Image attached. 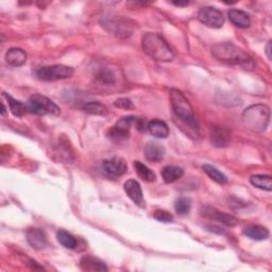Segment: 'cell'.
<instances>
[{
  "label": "cell",
  "instance_id": "cell-32",
  "mask_svg": "<svg viewBox=\"0 0 272 272\" xmlns=\"http://www.w3.org/2000/svg\"><path fill=\"white\" fill-rule=\"evenodd\" d=\"M207 229H208V231H210V232H216V233H218V234H223L224 233V231H222V229H220V228H218V226H211V225H208L207 226Z\"/></svg>",
  "mask_w": 272,
  "mask_h": 272
},
{
  "label": "cell",
  "instance_id": "cell-6",
  "mask_svg": "<svg viewBox=\"0 0 272 272\" xmlns=\"http://www.w3.org/2000/svg\"><path fill=\"white\" fill-rule=\"evenodd\" d=\"M28 109L32 114L44 116V115H52L59 116L61 114V109L46 96L41 94H34L29 98Z\"/></svg>",
  "mask_w": 272,
  "mask_h": 272
},
{
  "label": "cell",
  "instance_id": "cell-18",
  "mask_svg": "<svg viewBox=\"0 0 272 272\" xmlns=\"http://www.w3.org/2000/svg\"><path fill=\"white\" fill-rule=\"evenodd\" d=\"M228 15H229V18H230L231 23L237 28L247 29L251 25V21H250L249 15L246 12H244V11L232 9V10H230Z\"/></svg>",
  "mask_w": 272,
  "mask_h": 272
},
{
  "label": "cell",
  "instance_id": "cell-22",
  "mask_svg": "<svg viewBox=\"0 0 272 272\" xmlns=\"http://www.w3.org/2000/svg\"><path fill=\"white\" fill-rule=\"evenodd\" d=\"M134 169L136 171V173H138V176L143 180L145 181V182H154V181L157 180V176L156 173L151 170L148 166H146L145 164H143L142 162L140 161H135L134 162Z\"/></svg>",
  "mask_w": 272,
  "mask_h": 272
},
{
  "label": "cell",
  "instance_id": "cell-5",
  "mask_svg": "<svg viewBox=\"0 0 272 272\" xmlns=\"http://www.w3.org/2000/svg\"><path fill=\"white\" fill-rule=\"evenodd\" d=\"M100 24L108 32L118 38L130 37L135 28V24L131 20L123 16H104Z\"/></svg>",
  "mask_w": 272,
  "mask_h": 272
},
{
  "label": "cell",
  "instance_id": "cell-33",
  "mask_svg": "<svg viewBox=\"0 0 272 272\" xmlns=\"http://www.w3.org/2000/svg\"><path fill=\"white\" fill-rule=\"evenodd\" d=\"M266 54L269 60H271V41L268 42L267 46H266Z\"/></svg>",
  "mask_w": 272,
  "mask_h": 272
},
{
  "label": "cell",
  "instance_id": "cell-34",
  "mask_svg": "<svg viewBox=\"0 0 272 272\" xmlns=\"http://www.w3.org/2000/svg\"><path fill=\"white\" fill-rule=\"evenodd\" d=\"M174 6H177V7H186V6H188L189 5V3L188 2H184V3H182V2H179V3H177V2H173L172 3Z\"/></svg>",
  "mask_w": 272,
  "mask_h": 272
},
{
  "label": "cell",
  "instance_id": "cell-21",
  "mask_svg": "<svg viewBox=\"0 0 272 272\" xmlns=\"http://www.w3.org/2000/svg\"><path fill=\"white\" fill-rule=\"evenodd\" d=\"M184 176V170L178 166H166L162 170V178L166 183H173Z\"/></svg>",
  "mask_w": 272,
  "mask_h": 272
},
{
  "label": "cell",
  "instance_id": "cell-17",
  "mask_svg": "<svg viewBox=\"0 0 272 272\" xmlns=\"http://www.w3.org/2000/svg\"><path fill=\"white\" fill-rule=\"evenodd\" d=\"M6 61L11 66H23L27 62V53L21 48H11L6 53Z\"/></svg>",
  "mask_w": 272,
  "mask_h": 272
},
{
  "label": "cell",
  "instance_id": "cell-30",
  "mask_svg": "<svg viewBox=\"0 0 272 272\" xmlns=\"http://www.w3.org/2000/svg\"><path fill=\"white\" fill-rule=\"evenodd\" d=\"M153 217L161 221V222H172L173 220V216L169 213V211L167 210H164V209H157L154 211V214H153Z\"/></svg>",
  "mask_w": 272,
  "mask_h": 272
},
{
  "label": "cell",
  "instance_id": "cell-29",
  "mask_svg": "<svg viewBox=\"0 0 272 272\" xmlns=\"http://www.w3.org/2000/svg\"><path fill=\"white\" fill-rule=\"evenodd\" d=\"M174 209L179 215L185 216L189 214L191 209V200L186 197H181L176 200L174 202Z\"/></svg>",
  "mask_w": 272,
  "mask_h": 272
},
{
  "label": "cell",
  "instance_id": "cell-26",
  "mask_svg": "<svg viewBox=\"0 0 272 272\" xmlns=\"http://www.w3.org/2000/svg\"><path fill=\"white\" fill-rule=\"evenodd\" d=\"M56 238L59 243L66 249L73 250L78 246V241L75 239V237L65 230H60L56 233Z\"/></svg>",
  "mask_w": 272,
  "mask_h": 272
},
{
  "label": "cell",
  "instance_id": "cell-8",
  "mask_svg": "<svg viewBox=\"0 0 272 272\" xmlns=\"http://www.w3.org/2000/svg\"><path fill=\"white\" fill-rule=\"evenodd\" d=\"M198 20L203 25L214 29H219L224 24L223 13L214 7H204L200 9Z\"/></svg>",
  "mask_w": 272,
  "mask_h": 272
},
{
  "label": "cell",
  "instance_id": "cell-3",
  "mask_svg": "<svg viewBox=\"0 0 272 272\" xmlns=\"http://www.w3.org/2000/svg\"><path fill=\"white\" fill-rule=\"evenodd\" d=\"M169 99L174 115L189 128L198 131L199 126L197 119H196L193 109L184 94L180 92L179 89L172 88L169 93Z\"/></svg>",
  "mask_w": 272,
  "mask_h": 272
},
{
  "label": "cell",
  "instance_id": "cell-7",
  "mask_svg": "<svg viewBox=\"0 0 272 272\" xmlns=\"http://www.w3.org/2000/svg\"><path fill=\"white\" fill-rule=\"evenodd\" d=\"M74 70L72 67L66 65H51L43 66L36 70L37 79L46 82H53L64 80L72 77Z\"/></svg>",
  "mask_w": 272,
  "mask_h": 272
},
{
  "label": "cell",
  "instance_id": "cell-23",
  "mask_svg": "<svg viewBox=\"0 0 272 272\" xmlns=\"http://www.w3.org/2000/svg\"><path fill=\"white\" fill-rule=\"evenodd\" d=\"M250 182L253 186L263 190H272V178L267 174H255L250 178Z\"/></svg>",
  "mask_w": 272,
  "mask_h": 272
},
{
  "label": "cell",
  "instance_id": "cell-27",
  "mask_svg": "<svg viewBox=\"0 0 272 272\" xmlns=\"http://www.w3.org/2000/svg\"><path fill=\"white\" fill-rule=\"evenodd\" d=\"M107 135H108V138L114 143H122L130 139L131 133L130 131H126L124 129L118 128L117 126H114L108 131Z\"/></svg>",
  "mask_w": 272,
  "mask_h": 272
},
{
  "label": "cell",
  "instance_id": "cell-15",
  "mask_svg": "<svg viewBox=\"0 0 272 272\" xmlns=\"http://www.w3.org/2000/svg\"><path fill=\"white\" fill-rule=\"evenodd\" d=\"M144 153H145V157L148 161L158 163L164 159L166 150L161 144L154 143V142H150L146 145V147L144 149Z\"/></svg>",
  "mask_w": 272,
  "mask_h": 272
},
{
  "label": "cell",
  "instance_id": "cell-9",
  "mask_svg": "<svg viewBox=\"0 0 272 272\" xmlns=\"http://www.w3.org/2000/svg\"><path fill=\"white\" fill-rule=\"evenodd\" d=\"M102 171L107 177L116 179L124 176L127 172V164L124 159L115 157L110 160L103 161Z\"/></svg>",
  "mask_w": 272,
  "mask_h": 272
},
{
  "label": "cell",
  "instance_id": "cell-16",
  "mask_svg": "<svg viewBox=\"0 0 272 272\" xmlns=\"http://www.w3.org/2000/svg\"><path fill=\"white\" fill-rule=\"evenodd\" d=\"M244 235L248 238L256 241L265 240L269 237V231L267 228L259 224H251L244 229Z\"/></svg>",
  "mask_w": 272,
  "mask_h": 272
},
{
  "label": "cell",
  "instance_id": "cell-14",
  "mask_svg": "<svg viewBox=\"0 0 272 272\" xmlns=\"http://www.w3.org/2000/svg\"><path fill=\"white\" fill-rule=\"evenodd\" d=\"M95 81L98 85L103 87L115 86L117 83V74L112 68L102 67L96 72Z\"/></svg>",
  "mask_w": 272,
  "mask_h": 272
},
{
  "label": "cell",
  "instance_id": "cell-31",
  "mask_svg": "<svg viewBox=\"0 0 272 272\" xmlns=\"http://www.w3.org/2000/svg\"><path fill=\"white\" fill-rule=\"evenodd\" d=\"M114 105L118 109H124V110H132L134 109L133 102L128 98H119L114 102Z\"/></svg>",
  "mask_w": 272,
  "mask_h": 272
},
{
  "label": "cell",
  "instance_id": "cell-19",
  "mask_svg": "<svg viewBox=\"0 0 272 272\" xmlns=\"http://www.w3.org/2000/svg\"><path fill=\"white\" fill-rule=\"evenodd\" d=\"M148 131L158 139H166L169 135V128L165 122L159 119L151 120L147 127Z\"/></svg>",
  "mask_w": 272,
  "mask_h": 272
},
{
  "label": "cell",
  "instance_id": "cell-11",
  "mask_svg": "<svg viewBox=\"0 0 272 272\" xmlns=\"http://www.w3.org/2000/svg\"><path fill=\"white\" fill-rule=\"evenodd\" d=\"M210 143L214 147L224 148L231 143V133L229 130L220 126H213L209 131Z\"/></svg>",
  "mask_w": 272,
  "mask_h": 272
},
{
  "label": "cell",
  "instance_id": "cell-24",
  "mask_svg": "<svg viewBox=\"0 0 272 272\" xmlns=\"http://www.w3.org/2000/svg\"><path fill=\"white\" fill-rule=\"evenodd\" d=\"M4 97L8 100L10 111L12 112V114L15 117H23L27 113V108H26V105L23 102H21V101H18L16 99H14L8 93H4Z\"/></svg>",
  "mask_w": 272,
  "mask_h": 272
},
{
  "label": "cell",
  "instance_id": "cell-13",
  "mask_svg": "<svg viewBox=\"0 0 272 272\" xmlns=\"http://www.w3.org/2000/svg\"><path fill=\"white\" fill-rule=\"evenodd\" d=\"M27 241L35 250H42L47 245V236L42 229L31 228L27 231Z\"/></svg>",
  "mask_w": 272,
  "mask_h": 272
},
{
  "label": "cell",
  "instance_id": "cell-25",
  "mask_svg": "<svg viewBox=\"0 0 272 272\" xmlns=\"http://www.w3.org/2000/svg\"><path fill=\"white\" fill-rule=\"evenodd\" d=\"M82 110L88 114L92 115H97V116H108L109 115V110L105 107L104 104L99 103L97 101H90L86 102L83 107Z\"/></svg>",
  "mask_w": 272,
  "mask_h": 272
},
{
  "label": "cell",
  "instance_id": "cell-28",
  "mask_svg": "<svg viewBox=\"0 0 272 272\" xmlns=\"http://www.w3.org/2000/svg\"><path fill=\"white\" fill-rule=\"evenodd\" d=\"M203 170L211 180L215 181V182L218 184H225L228 182V178H226V176L221 171H219L216 167H213L211 165L207 164L203 165Z\"/></svg>",
  "mask_w": 272,
  "mask_h": 272
},
{
  "label": "cell",
  "instance_id": "cell-35",
  "mask_svg": "<svg viewBox=\"0 0 272 272\" xmlns=\"http://www.w3.org/2000/svg\"><path fill=\"white\" fill-rule=\"evenodd\" d=\"M2 107H3V110H2V115L4 116L6 114V107H5V104L2 103Z\"/></svg>",
  "mask_w": 272,
  "mask_h": 272
},
{
  "label": "cell",
  "instance_id": "cell-2",
  "mask_svg": "<svg viewBox=\"0 0 272 272\" xmlns=\"http://www.w3.org/2000/svg\"><path fill=\"white\" fill-rule=\"evenodd\" d=\"M142 48L147 55L158 62H170L174 54L163 36L158 33H147L142 38Z\"/></svg>",
  "mask_w": 272,
  "mask_h": 272
},
{
  "label": "cell",
  "instance_id": "cell-1",
  "mask_svg": "<svg viewBox=\"0 0 272 272\" xmlns=\"http://www.w3.org/2000/svg\"><path fill=\"white\" fill-rule=\"evenodd\" d=\"M211 54L218 61L226 64L239 65L250 70L255 67L253 59L245 50L231 43H218L214 45L211 47Z\"/></svg>",
  "mask_w": 272,
  "mask_h": 272
},
{
  "label": "cell",
  "instance_id": "cell-12",
  "mask_svg": "<svg viewBox=\"0 0 272 272\" xmlns=\"http://www.w3.org/2000/svg\"><path fill=\"white\" fill-rule=\"evenodd\" d=\"M125 191L128 195V197L136 204L141 207H145V200L143 196V190L140 183L136 180H128L124 185Z\"/></svg>",
  "mask_w": 272,
  "mask_h": 272
},
{
  "label": "cell",
  "instance_id": "cell-10",
  "mask_svg": "<svg viewBox=\"0 0 272 272\" xmlns=\"http://www.w3.org/2000/svg\"><path fill=\"white\" fill-rule=\"evenodd\" d=\"M201 215L204 216L205 218L211 219V220H216L226 226H235L238 224V219L230 214H225L223 211L218 210L215 207H210V206H205L201 209Z\"/></svg>",
  "mask_w": 272,
  "mask_h": 272
},
{
  "label": "cell",
  "instance_id": "cell-20",
  "mask_svg": "<svg viewBox=\"0 0 272 272\" xmlns=\"http://www.w3.org/2000/svg\"><path fill=\"white\" fill-rule=\"evenodd\" d=\"M80 267L84 271H108L105 264L93 256H83L80 261Z\"/></svg>",
  "mask_w": 272,
  "mask_h": 272
},
{
  "label": "cell",
  "instance_id": "cell-4",
  "mask_svg": "<svg viewBox=\"0 0 272 272\" xmlns=\"http://www.w3.org/2000/svg\"><path fill=\"white\" fill-rule=\"evenodd\" d=\"M241 122L248 130L264 132L270 123V109L264 104L251 105L241 115Z\"/></svg>",
  "mask_w": 272,
  "mask_h": 272
}]
</instances>
